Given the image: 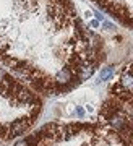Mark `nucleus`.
Segmentation results:
<instances>
[{
  "label": "nucleus",
  "mask_w": 133,
  "mask_h": 146,
  "mask_svg": "<svg viewBox=\"0 0 133 146\" xmlns=\"http://www.w3.org/2000/svg\"><path fill=\"white\" fill-rule=\"evenodd\" d=\"M125 86L127 91L130 93V88H132V75H130V70H125L123 76H120V86Z\"/></svg>",
  "instance_id": "nucleus-4"
},
{
  "label": "nucleus",
  "mask_w": 133,
  "mask_h": 146,
  "mask_svg": "<svg viewBox=\"0 0 133 146\" xmlns=\"http://www.w3.org/2000/svg\"><path fill=\"white\" fill-rule=\"evenodd\" d=\"M89 26H91V28H96V29H97V28H99V21H97V20H92L91 23H89Z\"/></svg>",
  "instance_id": "nucleus-8"
},
{
  "label": "nucleus",
  "mask_w": 133,
  "mask_h": 146,
  "mask_svg": "<svg viewBox=\"0 0 133 146\" xmlns=\"http://www.w3.org/2000/svg\"><path fill=\"white\" fill-rule=\"evenodd\" d=\"M73 75H75V73H73L70 68H62L60 72H57L55 81H57L59 84H66V83H70V81H72Z\"/></svg>",
  "instance_id": "nucleus-2"
},
{
  "label": "nucleus",
  "mask_w": 133,
  "mask_h": 146,
  "mask_svg": "<svg viewBox=\"0 0 133 146\" xmlns=\"http://www.w3.org/2000/svg\"><path fill=\"white\" fill-rule=\"evenodd\" d=\"M94 15H96V18H97V21H104V16L99 13V11H94Z\"/></svg>",
  "instance_id": "nucleus-9"
},
{
  "label": "nucleus",
  "mask_w": 133,
  "mask_h": 146,
  "mask_svg": "<svg viewBox=\"0 0 133 146\" xmlns=\"http://www.w3.org/2000/svg\"><path fill=\"white\" fill-rule=\"evenodd\" d=\"M112 75H114V68L112 67L104 68L102 72H101V75H99V81H97V83H102V81L110 80V78H112Z\"/></svg>",
  "instance_id": "nucleus-5"
},
{
  "label": "nucleus",
  "mask_w": 133,
  "mask_h": 146,
  "mask_svg": "<svg viewBox=\"0 0 133 146\" xmlns=\"http://www.w3.org/2000/svg\"><path fill=\"white\" fill-rule=\"evenodd\" d=\"M84 114H86V112H84V109H83V107H76L75 115H78V117H84Z\"/></svg>",
  "instance_id": "nucleus-6"
},
{
  "label": "nucleus",
  "mask_w": 133,
  "mask_h": 146,
  "mask_svg": "<svg viewBox=\"0 0 133 146\" xmlns=\"http://www.w3.org/2000/svg\"><path fill=\"white\" fill-rule=\"evenodd\" d=\"M33 123V119H25L23 122H15V123H11V128H10V133L7 135V138H13L16 135H21L23 131H26L29 128V125Z\"/></svg>",
  "instance_id": "nucleus-1"
},
{
  "label": "nucleus",
  "mask_w": 133,
  "mask_h": 146,
  "mask_svg": "<svg viewBox=\"0 0 133 146\" xmlns=\"http://www.w3.org/2000/svg\"><path fill=\"white\" fill-rule=\"evenodd\" d=\"M13 146H28V143H26L25 140H18V141H16V143H15Z\"/></svg>",
  "instance_id": "nucleus-7"
},
{
  "label": "nucleus",
  "mask_w": 133,
  "mask_h": 146,
  "mask_svg": "<svg viewBox=\"0 0 133 146\" xmlns=\"http://www.w3.org/2000/svg\"><path fill=\"white\" fill-rule=\"evenodd\" d=\"M94 68H96V65H94V63H92V65H89V67L78 68V81H84V80H88L92 73H94Z\"/></svg>",
  "instance_id": "nucleus-3"
},
{
  "label": "nucleus",
  "mask_w": 133,
  "mask_h": 146,
  "mask_svg": "<svg viewBox=\"0 0 133 146\" xmlns=\"http://www.w3.org/2000/svg\"><path fill=\"white\" fill-rule=\"evenodd\" d=\"M84 16H86V18H91V11L86 10V11H84Z\"/></svg>",
  "instance_id": "nucleus-10"
}]
</instances>
